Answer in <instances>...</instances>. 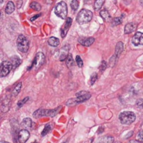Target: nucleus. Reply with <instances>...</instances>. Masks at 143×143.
Returning <instances> with one entry per match:
<instances>
[{
	"instance_id": "obj_35",
	"label": "nucleus",
	"mask_w": 143,
	"mask_h": 143,
	"mask_svg": "<svg viewBox=\"0 0 143 143\" xmlns=\"http://www.w3.org/2000/svg\"><path fill=\"white\" fill-rule=\"evenodd\" d=\"M129 143H141V142L137 141V140H131V141H130Z\"/></svg>"
},
{
	"instance_id": "obj_4",
	"label": "nucleus",
	"mask_w": 143,
	"mask_h": 143,
	"mask_svg": "<svg viewBox=\"0 0 143 143\" xmlns=\"http://www.w3.org/2000/svg\"><path fill=\"white\" fill-rule=\"evenodd\" d=\"M57 109H55V110H43V109H39L35 111L33 116L35 118H39L41 117L48 116V117H53L57 114Z\"/></svg>"
},
{
	"instance_id": "obj_30",
	"label": "nucleus",
	"mask_w": 143,
	"mask_h": 143,
	"mask_svg": "<svg viewBox=\"0 0 143 143\" xmlns=\"http://www.w3.org/2000/svg\"><path fill=\"white\" fill-rule=\"evenodd\" d=\"M97 78H98V75L96 73H94V74H93L92 75V77H91V79H90V82H91V84H93L94 82L96 81V80H97Z\"/></svg>"
},
{
	"instance_id": "obj_36",
	"label": "nucleus",
	"mask_w": 143,
	"mask_h": 143,
	"mask_svg": "<svg viewBox=\"0 0 143 143\" xmlns=\"http://www.w3.org/2000/svg\"><path fill=\"white\" fill-rule=\"evenodd\" d=\"M124 1H125V2H126V4H129L130 2H131L129 0H124Z\"/></svg>"
},
{
	"instance_id": "obj_5",
	"label": "nucleus",
	"mask_w": 143,
	"mask_h": 143,
	"mask_svg": "<svg viewBox=\"0 0 143 143\" xmlns=\"http://www.w3.org/2000/svg\"><path fill=\"white\" fill-rule=\"evenodd\" d=\"M17 46L18 50L22 52H27L29 50V41L23 35H20L17 39Z\"/></svg>"
},
{
	"instance_id": "obj_19",
	"label": "nucleus",
	"mask_w": 143,
	"mask_h": 143,
	"mask_svg": "<svg viewBox=\"0 0 143 143\" xmlns=\"http://www.w3.org/2000/svg\"><path fill=\"white\" fill-rule=\"evenodd\" d=\"M48 44L50 45V46H52V47H57V46H59V40L56 37H50L48 41Z\"/></svg>"
},
{
	"instance_id": "obj_23",
	"label": "nucleus",
	"mask_w": 143,
	"mask_h": 143,
	"mask_svg": "<svg viewBox=\"0 0 143 143\" xmlns=\"http://www.w3.org/2000/svg\"><path fill=\"white\" fill-rule=\"evenodd\" d=\"M30 7L32 8V9L35 10L36 11H39L41 9V4L38 2H34L32 3H31L30 4Z\"/></svg>"
},
{
	"instance_id": "obj_27",
	"label": "nucleus",
	"mask_w": 143,
	"mask_h": 143,
	"mask_svg": "<svg viewBox=\"0 0 143 143\" xmlns=\"http://www.w3.org/2000/svg\"><path fill=\"white\" fill-rule=\"evenodd\" d=\"M114 138L111 136H105L102 138V143H113Z\"/></svg>"
},
{
	"instance_id": "obj_8",
	"label": "nucleus",
	"mask_w": 143,
	"mask_h": 143,
	"mask_svg": "<svg viewBox=\"0 0 143 143\" xmlns=\"http://www.w3.org/2000/svg\"><path fill=\"white\" fill-rule=\"evenodd\" d=\"M77 98L73 100V105L76 103H82L84 101H87L91 97V94L90 92H80L76 93Z\"/></svg>"
},
{
	"instance_id": "obj_37",
	"label": "nucleus",
	"mask_w": 143,
	"mask_h": 143,
	"mask_svg": "<svg viewBox=\"0 0 143 143\" xmlns=\"http://www.w3.org/2000/svg\"><path fill=\"white\" fill-rule=\"evenodd\" d=\"M140 2H141V4H142V6H143V0H140Z\"/></svg>"
},
{
	"instance_id": "obj_17",
	"label": "nucleus",
	"mask_w": 143,
	"mask_h": 143,
	"mask_svg": "<svg viewBox=\"0 0 143 143\" xmlns=\"http://www.w3.org/2000/svg\"><path fill=\"white\" fill-rule=\"evenodd\" d=\"M14 10H15V5H14V2H11V1L8 2L7 4H6V8H5L6 14H11L14 11Z\"/></svg>"
},
{
	"instance_id": "obj_6",
	"label": "nucleus",
	"mask_w": 143,
	"mask_h": 143,
	"mask_svg": "<svg viewBox=\"0 0 143 143\" xmlns=\"http://www.w3.org/2000/svg\"><path fill=\"white\" fill-rule=\"evenodd\" d=\"M45 59H46V57H45V55L42 52H38V53L36 54V57L34 59V61H33L32 65L30 67V69L37 70V69H39L44 64Z\"/></svg>"
},
{
	"instance_id": "obj_18",
	"label": "nucleus",
	"mask_w": 143,
	"mask_h": 143,
	"mask_svg": "<svg viewBox=\"0 0 143 143\" xmlns=\"http://www.w3.org/2000/svg\"><path fill=\"white\" fill-rule=\"evenodd\" d=\"M124 50V44L122 42H119L117 43L115 48V55L116 57H118Z\"/></svg>"
},
{
	"instance_id": "obj_20",
	"label": "nucleus",
	"mask_w": 143,
	"mask_h": 143,
	"mask_svg": "<svg viewBox=\"0 0 143 143\" xmlns=\"http://www.w3.org/2000/svg\"><path fill=\"white\" fill-rule=\"evenodd\" d=\"M68 48L67 47H64L61 50V55H60V61H64V59H66L67 58V56H68Z\"/></svg>"
},
{
	"instance_id": "obj_9",
	"label": "nucleus",
	"mask_w": 143,
	"mask_h": 143,
	"mask_svg": "<svg viewBox=\"0 0 143 143\" xmlns=\"http://www.w3.org/2000/svg\"><path fill=\"white\" fill-rule=\"evenodd\" d=\"M71 24H72V19H71V17H67L65 23L64 24L63 27H61V36L62 38H64L66 35L67 34V32H68L69 29H70Z\"/></svg>"
},
{
	"instance_id": "obj_2",
	"label": "nucleus",
	"mask_w": 143,
	"mask_h": 143,
	"mask_svg": "<svg viewBox=\"0 0 143 143\" xmlns=\"http://www.w3.org/2000/svg\"><path fill=\"white\" fill-rule=\"evenodd\" d=\"M136 114L131 111H125L119 114V120L122 124L129 125L136 120Z\"/></svg>"
},
{
	"instance_id": "obj_33",
	"label": "nucleus",
	"mask_w": 143,
	"mask_h": 143,
	"mask_svg": "<svg viewBox=\"0 0 143 143\" xmlns=\"http://www.w3.org/2000/svg\"><path fill=\"white\" fill-rule=\"evenodd\" d=\"M137 105L138 107L143 108V99H140L137 101Z\"/></svg>"
},
{
	"instance_id": "obj_21",
	"label": "nucleus",
	"mask_w": 143,
	"mask_h": 143,
	"mask_svg": "<svg viewBox=\"0 0 143 143\" xmlns=\"http://www.w3.org/2000/svg\"><path fill=\"white\" fill-rule=\"evenodd\" d=\"M105 0H96L94 3V8L96 11H99L101 9V8L103 6Z\"/></svg>"
},
{
	"instance_id": "obj_15",
	"label": "nucleus",
	"mask_w": 143,
	"mask_h": 143,
	"mask_svg": "<svg viewBox=\"0 0 143 143\" xmlns=\"http://www.w3.org/2000/svg\"><path fill=\"white\" fill-rule=\"evenodd\" d=\"M22 126L25 129H29L32 126V122L30 118H25L22 122Z\"/></svg>"
},
{
	"instance_id": "obj_3",
	"label": "nucleus",
	"mask_w": 143,
	"mask_h": 143,
	"mask_svg": "<svg viewBox=\"0 0 143 143\" xmlns=\"http://www.w3.org/2000/svg\"><path fill=\"white\" fill-rule=\"evenodd\" d=\"M55 13L58 17L61 19H66L68 14L67 5L64 2H60L56 5L55 8Z\"/></svg>"
},
{
	"instance_id": "obj_22",
	"label": "nucleus",
	"mask_w": 143,
	"mask_h": 143,
	"mask_svg": "<svg viewBox=\"0 0 143 143\" xmlns=\"http://www.w3.org/2000/svg\"><path fill=\"white\" fill-rule=\"evenodd\" d=\"M66 65L69 69H71V67L73 66V65H74V61H73V57L71 54H69L68 57L66 58Z\"/></svg>"
},
{
	"instance_id": "obj_13",
	"label": "nucleus",
	"mask_w": 143,
	"mask_h": 143,
	"mask_svg": "<svg viewBox=\"0 0 143 143\" xmlns=\"http://www.w3.org/2000/svg\"><path fill=\"white\" fill-rule=\"evenodd\" d=\"M100 15H101V17L103 18V20L105 22H110L111 20H112L110 15V14H109L107 10L103 9L102 10V11H101V12H100Z\"/></svg>"
},
{
	"instance_id": "obj_7",
	"label": "nucleus",
	"mask_w": 143,
	"mask_h": 143,
	"mask_svg": "<svg viewBox=\"0 0 143 143\" xmlns=\"http://www.w3.org/2000/svg\"><path fill=\"white\" fill-rule=\"evenodd\" d=\"M13 69V65L10 61H4L1 64V69H0V76L5 77L6 76L10 71Z\"/></svg>"
},
{
	"instance_id": "obj_32",
	"label": "nucleus",
	"mask_w": 143,
	"mask_h": 143,
	"mask_svg": "<svg viewBox=\"0 0 143 143\" xmlns=\"http://www.w3.org/2000/svg\"><path fill=\"white\" fill-rule=\"evenodd\" d=\"M137 139L140 142H143V131H140L137 134Z\"/></svg>"
},
{
	"instance_id": "obj_11",
	"label": "nucleus",
	"mask_w": 143,
	"mask_h": 143,
	"mask_svg": "<svg viewBox=\"0 0 143 143\" xmlns=\"http://www.w3.org/2000/svg\"><path fill=\"white\" fill-rule=\"evenodd\" d=\"M132 42L135 46H143V33L142 32H136V34L134 35L132 39Z\"/></svg>"
},
{
	"instance_id": "obj_31",
	"label": "nucleus",
	"mask_w": 143,
	"mask_h": 143,
	"mask_svg": "<svg viewBox=\"0 0 143 143\" xmlns=\"http://www.w3.org/2000/svg\"><path fill=\"white\" fill-rule=\"evenodd\" d=\"M29 99V97H26L25 99H24L23 100H21V101H20L18 103H17V105H18V107H22L24 104H25L26 102H27V100Z\"/></svg>"
},
{
	"instance_id": "obj_39",
	"label": "nucleus",
	"mask_w": 143,
	"mask_h": 143,
	"mask_svg": "<svg viewBox=\"0 0 143 143\" xmlns=\"http://www.w3.org/2000/svg\"><path fill=\"white\" fill-rule=\"evenodd\" d=\"M32 143H38L37 142H32Z\"/></svg>"
},
{
	"instance_id": "obj_28",
	"label": "nucleus",
	"mask_w": 143,
	"mask_h": 143,
	"mask_svg": "<svg viewBox=\"0 0 143 143\" xmlns=\"http://www.w3.org/2000/svg\"><path fill=\"white\" fill-rule=\"evenodd\" d=\"M122 22V17H115L114 19L113 20V26H116V25H118L119 24H121Z\"/></svg>"
},
{
	"instance_id": "obj_29",
	"label": "nucleus",
	"mask_w": 143,
	"mask_h": 143,
	"mask_svg": "<svg viewBox=\"0 0 143 143\" xmlns=\"http://www.w3.org/2000/svg\"><path fill=\"white\" fill-rule=\"evenodd\" d=\"M76 63L80 68L82 67V66H83V61H82V59H81V57L80 56H77L76 57Z\"/></svg>"
},
{
	"instance_id": "obj_12",
	"label": "nucleus",
	"mask_w": 143,
	"mask_h": 143,
	"mask_svg": "<svg viewBox=\"0 0 143 143\" xmlns=\"http://www.w3.org/2000/svg\"><path fill=\"white\" fill-rule=\"evenodd\" d=\"M95 39L93 38V37H90V38H82V39H80L79 41L82 46H90L93 43Z\"/></svg>"
},
{
	"instance_id": "obj_26",
	"label": "nucleus",
	"mask_w": 143,
	"mask_h": 143,
	"mask_svg": "<svg viewBox=\"0 0 143 143\" xmlns=\"http://www.w3.org/2000/svg\"><path fill=\"white\" fill-rule=\"evenodd\" d=\"M71 7L73 11L78 10L79 7V2L78 0H72L71 2Z\"/></svg>"
},
{
	"instance_id": "obj_24",
	"label": "nucleus",
	"mask_w": 143,
	"mask_h": 143,
	"mask_svg": "<svg viewBox=\"0 0 143 143\" xmlns=\"http://www.w3.org/2000/svg\"><path fill=\"white\" fill-rule=\"evenodd\" d=\"M52 128V127L51 124H46V126H45V128H44L43 131H42V133H41L42 136H45L46 135H47V134H48L50 131H51Z\"/></svg>"
},
{
	"instance_id": "obj_1",
	"label": "nucleus",
	"mask_w": 143,
	"mask_h": 143,
	"mask_svg": "<svg viewBox=\"0 0 143 143\" xmlns=\"http://www.w3.org/2000/svg\"><path fill=\"white\" fill-rule=\"evenodd\" d=\"M93 14L92 11L87 9H82L78 14L76 20L80 25H83L90 23L92 19Z\"/></svg>"
},
{
	"instance_id": "obj_34",
	"label": "nucleus",
	"mask_w": 143,
	"mask_h": 143,
	"mask_svg": "<svg viewBox=\"0 0 143 143\" xmlns=\"http://www.w3.org/2000/svg\"><path fill=\"white\" fill-rule=\"evenodd\" d=\"M40 14H39V15H36V16H34V17H32V18H31L30 19V20L31 21H34L36 19V18H37V17H39V16H40Z\"/></svg>"
},
{
	"instance_id": "obj_25",
	"label": "nucleus",
	"mask_w": 143,
	"mask_h": 143,
	"mask_svg": "<svg viewBox=\"0 0 143 143\" xmlns=\"http://www.w3.org/2000/svg\"><path fill=\"white\" fill-rule=\"evenodd\" d=\"M21 87H22V82H19V83L17 84V86L14 88V91H13V93H14V96H16L20 93V90H21Z\"/></svg>"
},
{
	"instance_id": "obj_14",
	"label": "nucleus",
	"mask_w": 143,
	"mask_h": 143,
	"mask_svg": "<svg viewBox=\"0 0 143 143\" xmlns=\"http://www.w3.org/2000/svg\"><path fill=\"white\" fill-rule=\"evenodd\" d=\"M136 29V24H135V23H128V24L125 26L124 32H125V34H129V33L133 32Z\"/></svg>"
},
{
	"instance_id": "obj_38",
	"label": "nucleus",
	"mask_w": 143,
	"mask_h": 143,
	"mask_svg": "<svg viewBox=\"0 0 143 143\" xmlns=\"http://www.w3.org/2000/svg\"><path fill=\"white\" fill-rule=\"evenodd\" d=\"M2 143H9V142H2Z\"/></svg>"
},
{
	"instance_id": "obj_10",
	"label": "nucleus",
	"mask_w": 143,
	"mask_h": 143,
	"mask_svg": "<svg viewBox=\"0 0 143 143\" xmlns=\"http://www.w3.org/2000/svg\"><path fill=\"white\" fill-rule=\"evenodd\" d=\"M30 137V133L27 129L21 130L18 133V141L20 143H25Z\"/></svg>"
},
{
	"instance_id": "obj_16",
	"label": "nucleus",
	"mask_w": 143,
	"mask_h": 143,
	"mask_svg": "<svg viewBox=\"0 0 143 143\" xmlns=\"http://www.w3.org/2000/svg\"><path fill=\"white\" fill-rule=\"evenodd\" d=\"M11 62L12 65H13V69H15L17 68L20 63H21V59H20L17 56H13L11 58Z\"/></svg>"
}]
</instances>
